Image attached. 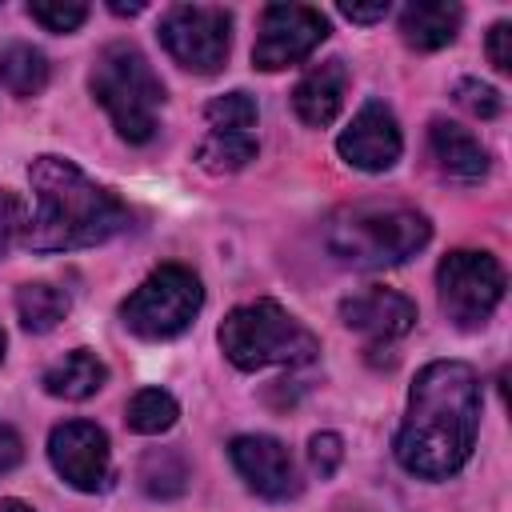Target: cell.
Instances as JSON below:
<instances>
[{"mask_svg": "<svg viewBox=\"0 0 512 512\" xmlns=\"http://www.w3.org/2000/svg\"><path fill=\"white\" fill-rule=\"evenodd\" d=\"M480 428V380L464 360H432L420 368L408 412L396 432V460L420 480H444L460 472L476 448Z\"/></svg>", "mask_w": 512, "mask_h": 512, "instance_id": "1", "label": "cell"}, {"mask_svg": "<svg viewBox=\"0 0 512 512\" xmlns=\"http://www.w3.org/2000/svg\"><path fill=\"white\" fill-rule=\"evenodd\" d=\"M28 184L36 196V212L24 224V244L32 252L92 248L120 236L132 224L128 204L104 184H96L68 156H36L28 164Z\"/></svg>", "mask_w": 512, "mask_h": 512, "instance_id": "2", "label": "cell"}, {"mask_svg": "<svg viewBox=\"0 0 512 512\" xmlns=\"http://www.w3.org/2000/svg\"><path fill=\"white\" fill-rule=\"evenodd\" d=\"M432 240L424 212L408 204H352L324 224V248L352 268H392Z\"/></svg>", "mask_w": 512, "mask_h": 512, "instance_id": "3", "label": "cell"}, {"mask_svg": "<svg viewBox=\"0 0 512 512\" xmlns=\"http://www.w3.org/2000/svg\"><path fill=\"white\" fill-rule=\"evenodd\" d=\"M88 88L104 104V112L112 116V128L128 144H148L156 136L164 84H160V76L152 72L148 56L136 44H128V40L104 44L92 60Z\"/></svg>", "mask_w": 512, "mask_h": 512, "instance_id": "4", "label": "cell"}, {"mask_svg": "<svg viewBox=\"0 0 512 512\" xmlns=\"http://www.w3.org/2000/svg\"><path fill=\"white\" fill-rule=\"evenodd\" d=\"M216 340L240 372H256L268 364L296 368V364H312L320 352L316 336L276 300H252V304L232 308L220 320Z\"/></svg>", "mask_w": 512, "mask_h": 512, "instance_id": "5", "label": "cell"}, {"mask_svg": "<svg viewBox=\"0 0 512 512\" xmlns=\"http://www.w3.org/2000/svg\"><path fill=\"white\" fill-rule=\"evenodd\" d=\"M200 308H204L200 276L184 264H160L120 304V320L140 340H172V336L188 332V324L196 320Z\"/></svg>", "mask_w": 512, "mask_h": 512, "instance_id": "6", "label": "cell"}, {"mask_svg": "<svg viewBox=\"0 0 512 512\" xmlns=\"http://www.w3.org/2000/svg\"><path fill=\"white\" fill-rule=\"evenodd\" d=\"M436 296L456 328H480L504 300V268L488 252L456 248L436 268Z\"/></svg>", "mask_w": 512, "mask_h": 512, "instance_id": "7", "label": "cell"}, {"mask_svg": "<svg viewBox=\"0 0 512 512\" xmlns=\"http://www.w3.org/2000/svg\"><path fill=\"white\" fill-rule=\"evenodd\" d=\"M160 44L180 68L212 76L232 48V12L220 4H172L160 16Z\"/></svg>", "mask_w": 512, "mask_h": 512, "instance_id": "8", "label": "cell"}, {"mask_svg": "<svg viewBox=\"0 0 512 512\" xmlns=\"http://www.w3.org/2000/svg\"><path fill=\"white\" fill-rule=\"evenodd\" d=\"M328 36V16L308 4H268L260 12V32L252 44V64L260 72H280L300 64Z\"/></svg>", "mask_w": 512, "mask_h": 512, "instance_id": "9", "label": "cell"}, {"mask_svg": "<svg viewBox=\"0 0 512 512\" xmlns=\"http://www.w3.org/2000/svg\"><path fill=\"white\" fill-rule=\"evenodd\" d=\"M48 460L56 476L76 492H100L112 476V448L100 424L92 420H68L56 424L48 436Z\"/></svg>", "mask_w": 512, "mask_h": 512, "instance_id": "10", "label": "cell"}, {"mask_svg": "<svg viewBox=\"0 0 512 512\" xmlns=\"http://www.w3.org/2000/svg\"><path fill=\"white\" fill-rule=\"evenodd\" d=\"M336 152L360 172H388L404 152V136H400V124H396L392 108L380 104V100L360 104L352 124L340 132Z\"/></svg>", "mask_w": 512, "mask_h": 512, "instance_id": "11", "label": "cell"}, {"mask_svg": "<svg viewBox=\"0 0 512 512\" xmlns=\"http://www.w3.org/2000/svg\"><path fill=\"white\" fill-rule=\"evenodd\" d=\"M232 468L244 476V484L264 500H292L300 496V476L292 452L276 436H236L228 444Z\"/></svg>", "mask_w": 512, "mask_h": 512, "instance_id": "12", "label": "cell"}, {"mask_svg": "<svg viewBox=\"0 0 512 512\" xmlns=\"http://www.w3.org/2000/svg\"><path fill=\"white\" fill-rule=\"evenodd\" d=\"M340 320H344V328L368 336L372 344H388V340H400L404 332H412L416 304L396 288H364L340 304Z\"/></svg>", "mask_w": 512, "mask_h": 512, "instance_id": "13", "label": "cell"}, {"mask_svg": "<svg viewBox=\"0 0 512 512\" xmlns=\"http://www.w3.org/2000/svg\"><path fill=\"white\" fill-rule=\"evenodd\" d=\"M344 96H348V68H344V60L332 56V60L312 64L300 76V84L292 88V108H296V116L304 124L324 128V124H332L340 116Z\"/></svg>", "mask_w": 512, "mask_h": 512, "instance_id": "14", "label": "cell"}, {"mask_svg": "<svg viewBox=\"0 0 512 512\" xmlns=\"http://www.w3.org/2000/svg\"><path fill=\"white\" fill-rule=\"evenodd\" d=\"M428 148H432L436 168H440L448 180H456V184H476V180H484V172H488V152H484V144H480L468 128H460V124H452V120H432V124H428Z\"/></svg>", "mask_w": 512, "mask_h": 512, "instance_id": "15", "label": "cell"}, {"mask_svg": "<svg viewBox=\"0 0 512 512\" xmlns=\"http://www.w3.org/2000/svg\"><path fill=\"white\" fill-rule=\"evenodd\" d=\"M460 24H464V8L448 4V0H420L400 12V36L416 52H436V48L452 44Z\"/></svg>", "mask_w": 512, "mask_h": 512, "instance_id": "16", "label": "cell"}, {"mask_svg": "<svg viewBox=\"0 0 512 512\" xmlns=\"http://www.w3.org/2000/svg\"><path fill=\"white\" fill-rule=\"evenodd\" d=\"M104 380H108V368H104V360H100L96 352H88V348L64 352V356L40 376L44 392L56 396V400H88V396H96V392L104 388Z\"/></svg>", "mask_w": 512, "mask_h": 512, "instance_id": "17", "label": "cell"}, {"mask_svg": "<svg viewBox=\"0 0 512 512\" xmlns=\"http://www.w3.org/2000/svg\"><path fill=\"white\" fill-rule=\"evenodd\" d=\"M48 56L32 44H8L0 48V88L16 100H28V96H40L48 88Z\"/></svg>", "mask_w": 512, "mask_h": 512, "instance_id": "18", "label": "cell"}, {"mask_svg": "<svg viewBox=\"0 0 512 512\" xmlns=\"http://www.w3.org/2000/svg\"><path fill=\"white\" fill-rule=\"evenodd\" d=\"M68 308H72L68 292L48 280H28L16 288V316L28 332H52L68 316Z\"/></svg>", "mask_w": 512, "mask_h": 512, "instance_id": "19", "label": "cell"}, {"mask_svg": "<svg viewBox=\"0 0 512 512\" xmlns=\"http://www.w3.org/2000/svg\"><path fill=\"white\" fill-rule=\"evenodd\" d=\"M196 160L204 172H240L256 160V136L252 132H208L196 148Z\"/></svg>", "mask_w": 512, "mask_h": 512, "instance_id": "20", "label": "cell"}, {"mask_svg": "<svg viewBox=\"0 0 512 512\" xmlns=\"http://www.w3.org/2000/svg\"><path fill=\"white\" fill-rule=\"evenodd\" d=\"M136 476H140V488L152 500H176L188 488V460L176 448H152L140 460V472Z\"/></svg>", "mask_w": 512, "mask_h": 512, "instance_id": "21", "label": "cell"}, {"mask_svg": "<svg viewBox=\"0 0 512 512\" xmlns=\"http://www.w3.org/2000/svg\"><path fill=\"white\" fill-rule=\"evenodd\" d=\"M176 416H180V404H176V396L164 392V388H140V392L128 400V412H124L128 428L140 432V436H160V432H168V428L176 424Z\"/></svg>", "mask_w": 512, "mask_h": 512, "instance_id": "22", "label": "cell"}, {"mask_svg": "<svg viewBox=\"0 0 512 512\" xmlns=\"http://www.w3.org/2000/svg\"><path fill=\"white\" fill-rule=\"evenodd\" d=\"M204 120L212 132H252L256 128V100L248 92H224L204 104Z\"/></svg>", "mask_w": 512, "mask_h": 512, "instance_id": "23", "label": "cell"}, {"mask_svg": "<svg viewBox=\"0 0 512 512\" xmlns=\"http://www.w3.org/2000/svg\"><path fill=\"white\" fill-rule=\"evenodd\" d=\"M28 16L48 32H76L88 20V4H80V0H32Z\"/></svg>", "mask_w": 512, "mask_h": 512, "instance_id": "24", "label": "cell"}, {"mask_svg": "<svg viewBox=\"0 0 512 512\" xmlns=\"http://www.w3.org/2000/svg\"><path fill=\"white\" fill-rule=\"evenodd\" d=\"M452 96H456L460 108H468V112L480 116V120H492V116H500V108H504L500 92H496L492 84H484V80H460Z\"/></svg>", "mask_w": 512, "mask_h": 512, "instance_id": "25", "label": "cell"}, {"mask_svg": "<svg viewBox=\"0 0 512 512\" xmlns=\"http://www.w3.org/2000/svg\"><path fill=\"white\" fill-rule=\"evenodd\" d=\"M340 460H344V440L336 432H316L308 440V464H312V472L320 480H328L340 468Z\"/></svg>", "mask_w": 512, "mask_h": 512, "instance_id": "26", "label": "cell"}, {"mask_svg": "<svg viewBox=\"0 0 512 512\" xmlns=\"http://www.w3.org/2000/svg\"><path fill=\"white\" fill-rule=\"evenodd\" d=\"M24 204H20V196H12V192H0V256H8V248L16 244V236L24 232Z\"/></svg>", "mask_w": 512, "mask_h": 512, "instance_id": "27", "label": "cell"}, {"mask_svg": "<svg viewBox=\"0 0 512 512\" xmlns=\"http://www.w3.org/2000/svg\"><path fill=\"white\" fill-rule=\"evenodd\" d=\"M508 40H512V24L508 20L492 24V32H488V60H492L496 72H512V48H508Z\"/></svg>", "mask_w": 512, "mask_h": 512, "instance_id": "28", "label": "cell"}, {"mask_svg": "<svg viewBox=\"0 0 512 512\" xmlns=\"http://www.w3.org/2000/svg\"><path fill=\"white\" fill-rule=\"evenodd\" d=\"M20 460H24L20 432H16L12 424H4V420H0V476H4V472H12Z\"/></svg>", "mask_w": 512, "mask_h": 512, "instance_id": "29", "label": "cell"}, {"mask_svg": "<svg viewBox=\"0 0 512 512\" xmlns=\"http://www.w3.org/2000/svg\"><path fill=\"white\" fill-rule=\"evenodd\" d=\"M340 16L352 20V24H376L388 16V0H376V4H340Z\"/></svg>", "mask_w": 512, "mask_h": 512, "instance_id": "30", "label": "cell"}, {"mask_svg": "<svg viewBox=\"0 0 512 512\" xmlns=\"http://www.w3.org/2000/svg\"><path fill=\"white\" fill-rule=\"evenodd\" d=\"M116 16H136V12H144V0H132V4H124V0H112L108 4Z\"/></svg>", "mask_w": 512, "mask_h": 512, "instance_id": "31", "label": "cell"}, {"mask_svg": "<svg viewBox=\"0 0 512 512\" xmlns=\"http://www.w3.org/2000/svg\"><path fill=\"white\" fill-rule=\"evenodd\" d=\"M0 512H36V508L24 504V500H16V496H8V500H0Z\"/></svg>", "mask_w": 512, "mask_h": 512, "instance_id": "32", "label": "cell"}, {"mask_svg": "<svg viewBox=\"0 0 512 512\" xmlns=\"http://www.w3.org/2000/svg\"><path fill=\"white\" fill-rule=\"evenodd\" d=\"M0 360H4V332H0Z\"/></svg>", "mask_w": 512, "mask_h": 512, "instance_id": "33", "label": "cell"}]
</instances>
